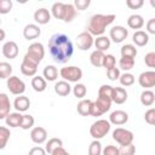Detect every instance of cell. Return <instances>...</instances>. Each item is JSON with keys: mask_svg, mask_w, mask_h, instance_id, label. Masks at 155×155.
<instances>
[{"mask_svg": "<svg viewBox=\"0 0 155 155\" xmlns=\"http://www.w3.org/2000/svg\"><path fill=\"white\" fill-rule=\"evenodd\" d=\"M93 41H94L93 36H92L87 30H85V31L80 33V34L76 36L75 44H76V46H78L79 50H81V51H87V50H90V48L93 46Z\"/></svg>", "mask_w": 155, "mask_h": 155, "instance_id": "cell-9", "label": "cell"}, {"mask_svg": "<svg viewBox=\"0 0 155 155\" xmlns=\"http://www.w3.org/2000/svg\"><path fill=\"white\" fill-rule=\"evenodd\" d=\"M51 13L54 18L62 19L64 13V2H54L51 7Z\"/></svg>", "mask_w": 155, "mask_h": 155, "instance_id": "cell-34", "label": "cell"}, {"mask_svg": "<svg viewBox=\"0 0 155 155\" xmlns=\"http://www.w3.org/2000/svg\"><path fill=\"white\" fill-rule=\"evenodd\" d=\"M34 122H35V120L30 114H24V115H22V121H21L19 127L23 130H29V128H33Z\"/></svg>", "mask_w": 155, "mask_h": 155, "instance_id": "cell-39", "label": "cell"}, {"mask_svg": "<svg viewBox=\"0 0 155 155\" xmlns=\"http://www.w3.org/2000/svg\"><path fill=\"white\" fill-rule=\"evenodd\" d=\"M21 121H22V114L18 113V111L10 113V114L6 116V119H5L6 125L10 126V127H19Z\"/></svg>", "mask_w": 155, "mask_h": 155, "instance_id": "cell-26", "label": "cell"}, {"mask_svg": "<svg viewBox=\"0 0 155 155\" xmlns=\"http://www.w3.org/2000/svg\"><path fill=\"white\" fill-rule=\"evenodd\" d=\"M132 41L136 44V46L143 47L149 42V35L147 31L143 30H136L133 36H132Z\"/></svg>", "mask_w": 155, "mask_h": 155, "instance_id": "cell-21", "label": "cell"}, {"mask_svg": "<svg viewBox=\"0 0 155 155\" xmlns=\"http://www.w3.org/2000/svg\"><path fill=\"white\" fill-rule=\"evenodd\" d=\"M103 58H104V52L102 51H98V50H94L91 54H90V62L93 67L96 68H99L102 67L103 64Z\"/></svg>", "mask_w": 155, "mask_h": 155, "instance_id": "cell-32", "label": "cell"}, {"mask_svg": "<svg viewBox=\"0 0 155 155\" xmlns=\"http://www.w3.org/2000/svg\"><path fill=\"white\" fill-rule=\"evenodd\" d=\"M11 0H0V15H6L12 10Z\"/></svg>", "mask_w": 155, "mask_h": 155, "instance_id": "cell-45", "label": "cell"}, {"mask_svg": "<svg viewBox=\"0 0 155 155\" xmlns=\"http://www.w3.org/2000/svg\"><path fill=\"white\" fill-rule=\"evenodd\" d=\"M127 25L131 29H140L144 25V19L140 15H131L127 19Z\"/></svg>", "mask_w": 155, "mask_h": 155, "instance_id": "cell-27", "label": "cell"}, {"mask_svg": "<svg viewBox=\"0 0 155 155\" xmlns=\"http://www.w3.org/2000/svg\"><path fill=\"white\" fill-rule=\"evenodd\" d=\"M138 84L145 90L154 87L155 86V71L149 70V71L140 73L138 76Z\"/></svg>", "mask_w": 155, "mask_h": 155, "instance_id": "cell-11", "label": "cell"}, {"mask_svg": "<svg viewBox=\"0 0 155 155\" xmlns=\"http://www.w3.org/2000/svg\"><path fill=\"white\" fill-rule=\"evenodd\" d=\"M90 4H91V1H90V0H75L73 5H74L75 10L84 11V10H86V8L90 6Z\"/></svg>", "mask_w": 155, "mask_h": 155, "instance_id": "cell-47", "label": "cell"}, {"mask_svg": "<svg viewBox=\"0 0 155 155\" xmlns=\"http://www.w3.org/2000/svg\"><path fill=\"white\" fill-rule=\"evenodd\" d=\"M128 36V30L122 25H115L109 30V39L115 44H120Z\"/></svg>", "mask_w": 155, "mask_h": 155, "instance_id": "cell-10", "label": "cell"}, {"mask_svg": "<svg viewBox=\"0 0 155 155\" xmlns=\"http://www.w3.org/2000/svg\"><path fill=\"white\" fill-rule=\"evenodd\" d=\"M102 155H119V148L115 145H107L102 149Z\"/></svg>", "mask_w": 155, "mask_h": 155, "instance_id": "cell-49", "label": "cell"}, {"mask_svg": "<svg viewBox=\"0 0 155 155\" xmlns=\"http://www.w3.org/2000/svg\"><path fill=\"white\" fill-rule=\"evenodd\" d=\"M61 78H63L64 81L68 82H79L82 78V70L79 67L75 65H69V67H63L59 70Z\"/></svg>", "mask_w": 155, "mask_h": 155, "instance_id": "cell-4", "label": "cell"}, {"mask_svg": "<svg viewBox=\"0 0 155 155\" xmlns=\"http://www.w3.org/2000/svg\"><path fill=\"white\" fill-rule=\"evenodd\" d=\"M108 121L110 124H113V125H116V126L125 125L128 121V114L126 111H124V110H115V111H113L110 114Z\"/></svg>", "mask_w": 155, "mask_h": 155, "instance_id": "cell-15", "label": "cell"}, {"mask_svg": "<svg viewBox=\"0 0 155 155\" xmlns=\"http://www.w3.org/2000/svg\"><path fill=\"white\" fill-rule=\"evenodd\" d=\"M34 21L38 23V24H47L50 21H51V13L47 8H38L35 12H34Z\"/></svg>", "mask_w": 155, "mask_h": 155, "instance_id": "cell-18", "label": "cell"}, {"mask_svg": "<svg viewBox=\"0 0 155 155\" xmlns=\"http://www.w3.org/2000/svg\"><path fill=\"white\" fill-rule=\"evenodd\" d=\"M46 154L47 153L45 151L44 148H41V147H34V148H31L29 150V154L28 155H46Z\"/></svg>", "mask_w": 155, "mask_h": 155, "instance_id": "cell-52", "label": "cell"}, {"mask_svg": "<svg viewBox=\"0 0 155 155\" xmlns=\"http://www.w3.org/2000/svg\"><path fill=\"white\" fill-rule=\"evenodd\" d=\"M140 103L143 104V105H145V107H150V105H153L154 104V102H155V94H154V92L153 91H150V90H144L142 93H140Z\"/></svg>", "mask_w": 155, "mask_h": 155, "instance_id": "cell-31", "label": "cell"}, {"mask_svg": "<svg viewBox=\"0 0 155 155\" xmlns=\"http://www.w3.org/2000/svg\"><path fill=\"white\" fill-rule=\"evenodd\" d=\"M91 107H92L91 99H81L76 105V110L81 116H88L91 114Z\"/></svg>", "mask_w": 155, "mask_h": 155, "instance_id": "cell-23", "label": "cell"}, {"mask_svg": "<svg viewBox=\"0 0 155 155\" xmlns=\"http://www.w3.org/2000/svg\"><path fill=\"white\" fill-rule=\"evenodd\" d=\"M116 16L115 15H101L96 13L90 18L88 25H87V31L92 36H101L104 34L105 29L108 25H110L115 21Z\"/></svg>", "mask_w": 155, "mask_h": 155, "instance_id": "cell-2", "label": "cell"}, {"mask_svg": "<svg viewBox=\"0 0 155 155\" xmlns=\"http://www.w3.org/2000/svg\"><path fill=\"white\" fill-rule=\"evenodd\" d=\"M71 91H73V93H74V96L76 97V98H84L85 96H86V93H87V88H86V86L84 85V84H79V82H76V85L71 88Z\"/></svg>", "mask_w": 155, "mask_h": 155, "instance_id": "cell-41", "label": "cell"}, {"mask_svg": "<svg viewBox=\"0 0 155 155\" xmlns=\"http://www.w3.org/2000/svg\"><path fill=\"white\" fill-rule=\"evenodd\" d=\"M102 144L99 140L93 139L88 145V155H102Z\"/></svg>", "mask_w": 155, "mask_h": 155, "instance_id": "cell-40", "label": "cell"}, {"mask_svg": "<svg viewBox=\"0 0 155 155\" xmlns=\"http://www.w3.org/2000/svg\"><path fill=\"white\" fill-rule=\"evenodd\" d=\"M5 36H6V33H5V30L0 28V41H4V40H5Z\"/></svg>", "mask_w": 155, "mask_h": 155, "instance_id": "cell-55", "label": "cell"}, {"mask_svg": "<svg viewBox=\"0 0 155 155\" xmlns=\"http://www.w3.org/2000/svg\"><path fill=\"white\" fill-rule=\"evenodd\" d=\"M0 24H1V19H0Z\"/></svg>", "mask_w": 155, "mask_h": 155, "instance_id": "cell-56", "label": "cell"}, {"mask_svg": "<svg viewBox=\"0 0 155 155\" xmlns=\"http://www.w3.org/2000/svg\"><path fill=\"white\" fill-rule=\"evenodd\" d=\"M31 87L36 92H44L46 90V87H47V82H46V80L42 76L35 75L31 79Z\"/></svg>", "mask_w": 155, "mask_h": 155, "instance_id": "cell-28", "label": "cell"}, {"mask_svg": "<svg viewBox=\"0 0 155 155\" xmlns=\"http://www.w3.org/2000/svg\"><path fill=\"white\" fill-rule=\"evenodd\" d=\"M61 147H63V142H62V139L53 137V138L48 139V142L46 143V145H45V151L48 153V154L51 155V153H52L53 150H56L57 148H61Z\"/></svg>", "mask_w": 155, "mask_h": 155, "instance_id": "cell-33", "label": "cell"}, {"mask_svg": "<svg viewBox=\"0 0 155 155\" xmlns=\"http://www.w3.org/2000/svg\"><path fill=\"white\" fill-rule=\"evenodd\" d=\"M147 31L149 34H155V18H150L147 22Z\"/></svg>", "mask_w": 155, "mask_h": 155, "instance_id": "cell-53", "label": "cell"}, {"mask_svg": "<svg viewBox=\"0 0 155 155\" xmlns=\"http://www.w3.org/2000/svg\"><path fill=\"white\" fill-rule=\"evenodd\" d=\"M136 153V147L133 143L127 144V145H121L119 148V155H134Z\"/></svg>", "mask_w": 155, "mask_h": 155, "instance_id": "cell-44", "label": "cell"}, {"mask_svg": "<svg viewBox=\"0 0 155 155\" xmlns=\"http://www.w3.org/2000/svg\"><path fill=\"white\" fill-rule=\"evenodd\" d=\"M30 107V101L28 97L21 94V96H17L15 102H13V108L16 109V111L18 113H22V111H27Z\"/></svg>", "mask_w": 155, "mask_h": 155, "instance_id": "cell-19", "label": "cell"}, {"mask_svg": "<svg viewBox=\"0 0 155 155\" xmlns=\"http://www.w3.org/2000/svg\"><path fill=\"white\" fill-rule=\"evenodd\" d=\"M133 67H134V59L133 58H126V57H121L120 58V61H119V69H121L125 73H127Z\"/></svg>", "mask_w": 155, "mask_h": 155, "instance_id": "cell-35", "label": "cell"}, {"mask_svg": "<svg viewBox=\"0 0 155 155\" xmlns=\"http://www.w3.org/2000/svg\"><path fill=\"white\" fill-rule=\"evenodd\" d=\"M144 120L145 122H148L149 125H155V109L150 108L149 110L145 111L144 114Z\"/></svg>", "mask_w": 155, "mask_h": 155, "instance_id": "cell-46", "label": "cell"}, {"mask_svg": "<svg viewBox=\"0 0 155 155\" xmlns=\"http://www.w3.org/2000/svg\"><path fill=\"white\" fill-rule=\"evenodd\" d=\"M127 101V92L124 87H113L111 102L116 104H122Z\"/></svg>", "mask_w": 155, "mask_h": 155, "instance_id": "cell-20", "label": "cell"}, {"mask_svg": "<svg viewBox=\"0 0 155 155\" xmlns=\"http://www.w3.org/2000/svg\"><path fill=\"white\" fill-rule=\"evenodd\" d=\"M113 139L121 145H127V144H131L134 139V136L133 133L130 131V130H126V128H122V127H117L113 131Z\"/></svg>", "mask_w": 155, "mask_h": 155, "instance_id": "cell-7", "label": "cell"}, {"mask_svg": "<svg viewBox=\"0 0 155 155\" xmlns=\"http://www.w3.org/2000/svg\"><path fill=\"white\" fill-rule=\"evenodd\" d=\"M48 51L56 63L64 64L71 58L74 53V46L65 34L56 33L48 40Z\"/></svg>", "mask_w": 155, "mask_h": 155, "instance_id": "cell-1", "label": "cell"}, {"mask_svg": "<svg viewBox=\"0 0 155 155\" xmlns=\"http://www.w3.org/2000/svg\"><path fill=\"white\" fill-rule=\"evenodd\" d=\"M111 93H113V86L110 85H102L98 90V97L111 99Z\"/></svg>", "mask_w": 155, "mask_h": 155, "instance_id": "cell-42", "label": "cell"}, {"mask_svg": "<svg viewBox=\"0 0 155 155\" xmlns=\"http://www.w3.org/2000/svg\"><path fill=\"white\" fill-rule=\"evenodd\" d=\"M42 78L46 81H56L58 78V69L54 65H46L42 71Z\"/></svg>", "mask_w": 155, "mask_h": 155, "instance_id": "cell-25", "label": "cell"}, {"mask_svg": "<svg viewBox=\"0 0 155 155\" xmlns=\"http://www.w3.org/2000/svg\"><path fill=\"white\" fill-rule=\"evenodd\" d=\"M25 56L33 61L34 63H36L39 65V63L42 61L44 56H45V48H44V45L41 42H33L29 45L28 50H27V53Z\"/></svg>", "mask_w": 155, "mask_h": 155, "instance_id": "cell-6", "label": "cell"}, {"mask_svg": "<svg viewBox=\"0 0 155 155\" xmlns=\"http://www.w3.org/2000/svg\"><path fill=\"white\" fill-rule=\"evenodd\" d=\"M51 155H70L63 147H61V148H57L56 150H53L52 153H51Z\"/></svg>", "mask_w": 155, "mask_h": 155, "instance_id": "cell-54", "label": "cell"}, {"mask_svg": "<svg viewBox=\"0 0 155 155\" xmlns=\"http://www.w3.org/2000/svg\"><path fill=\"white\" fill-rule=\"evenodd\" d=\"M41 34V29L38 24H27L23 29V36L27 40H34L36 38H39Z\"/></svg>", "mask_w": 155, "mask_h": 155, "instance_id": "cell-17", "label": "cell"}, {"mask_svg": "<svg viewBox=\"0 0 155 155\" xmlns=\"http://www.w3.org/2000/svg\"><path fill=\"white\" fill-rule=\"evenodd\" d=\"M76 16V10L74 7L73 4H64V13H63V18L62 21L65 23L71 22Z\"/></svg>", "mask_w": 155, "mask_h": 155, "instance_id": "cell-29", "label": "cell"}, {"mask_svg": "<svg viewBox=\"0 0 155 155\" xmlns=\"http://www.w3.org/2000/svg\"><path fill=\"white\" fill-rule=\"evenodd\" d=\"M12 65L7 62H1L0 63V79H8L12 76Z\"/></svg>", "mask_w": 155, "mask_h": 155, "instance_id": "cell-36", "label": "cell"}, {"mask_svg": "<svg viewBox=\"0 0 155 155\" xmlns=\"http://www.w3.org/2000/svg\"><path fill=\"white\" fill-rule=\"evenodd\" d=\"M144 63L149 67V68H154L155 67V52H149L145 54L144 57Z\"/></svg>", "mask_w": 155, "mask_h": 155, "instance_id": "cell-51", "label": "cell"}, {"mask_svg": "<svg viewBox=\"0 0 155 155\" xmlns=\"http://www.w3.org/2000/svg\"><path fill=\"white\" fill-rule=\"evenodd\" d=\"M93 45L96 46V50L104 52L110 47V39L104 35L97 36V39H94V41H93Z\"/></svg>", "mask_w": 155, "mask_h": 155, "instance_id": "cell-24", "label": "cell"}, {"mask_svg": "<svg viewBox=\"0 0 155 155\" xmlns=\"http://www.w3.org/2000/svg\"><path fill=\"white\" fill-rule=\"evenodd\" d=\"M10 130L5 126H0V150L4 149L7 145V142L10 139Z\"/></svg>", "mask_w": 155, "mask_h": 155, "instance_id": "cell-37", "label": "cell"}, {"mask_svg": "<svg viewBox=\"0 0 155 155\" xmlns=\"http://www.w3.org/2000/svg\"><path fill=\"white\" fill-rule=\"evenodd\" d=\"M2 54L5 58L15 59L18 56V45L12 40L6 41L2 46Z\"/></svg>", "mask_w": 155, "mask_h": 155, "instance_id": "cell-14", "label": "cell"}, {"mask_svg": "<svg viewBox=\"0 0 155 155\" xmlns=\"http://www.w3.org/2000/svg\"><path fill=\"white\" fill-rule=\"evenodd\" d=\"M120 53H121V57H126V58H136L137 56V48L134 45L132 44H126V45H122L121 46V50H120Z\"/></svg>", "mask_w": 155, "mask_h": 155, "instance_id": "cell-30", "label": "cell"}, {"mask_svg": "<svg viewBox=\"0 0 155 155\" xmlns=\"http://www.w3.org/2000/svg\"><path fill=\"white\" fill-rule=\"evenodd\" d=\"M0 63H1V62H0Z\"/></svg>", "mask_w": 155, "mask_h": 155, "instance_id": "cell-57", "label": "cell"}, {"mask_svg": "<svg viewBox=\"0 0 155 155\" xmlns=\"http://www.w3.org/2000/svg\"><path fill=\"white\" fill-rule=\"evenodd\" d=\"M102 67H104L107 70L108 69H111L114 67H116V59L113 54H104V58H103V64Z\"/></svg>", "mask_w": 155, "mask_h": 155, "instance_id": "cell-43", "label": "cell"}, {"mask_svg": "<svg viewBox=\"0 0 155 155\" xmlns=\"http://www.w3.org/2000/svg\"><path fill=\"white\" fill-rule=\"evenodd\" d=\"M21 71L25 76H35V74L38 71V64L34 63L33 61H30L27 56H24L22 64H21Z\"/></svg>", "mask_w": 155, "mask_h": 155, "instance_id": "cell-12", "label": "cell"}, {"mask_svg": "<svg viewBox=\"0 0 155 155\" xmlns=\"http://www.w3.org/2000/svg\"><path fill=\"white\" fill-rule=\"evenodd\" d=\"M107 76H108V79L111 80V81L117 80V79L120 78V69L116 68V67H114V68H111V69H108V70H107Z\"/></svg>", "mask_w": 155, "mask_h": 155, "instance_id": "cell-48", "label": "cell"}, {"mask_svg": "<svg viewBox=\"0 0 155 155\" xmlns=\"http://www.w3.org/2000/svg\"><path fill=\"white\" fill-rule=\"evenodd\" d=\"M30 139L35 144H42L47 139V131L41 126H36L30 131Z\"/></svg>", "mask_w": 155, "mask_h": 155, "instance_id": "cell-13", "label": "cell"}, {"mask_svg": "<svg viewBox=\"0 0 155 155\" xmlns=\"http://www.w3.org/2000/svg\"><path fill=\"white\" fill-rule=\"evenodd\" d=\"M6 85H7V88L10 90V92L15 96H21L25 91V84L23 82V80H21L18 76H15V75H12L7 79Z\"/></svg>", "mask_w": 155, "mask_h": 155, "instance_id": "cell-8", "label": "cell"}, {"mask_svg": "<svg viewBox=\"0 0 155 155\" xmlns=\"http://www.w3.org/2000/svg\"><path fill=\"white\" fill-rule=\"evenodd\" d=\"M110 127H111V124L108 120H104V119L97 120L91 125L90 134L93 139L99 140V139H102L103 137H105L108 134V132L110 131Z\"/></svg>", "mask_w": 155, "mask_h": 155, "instance_id": "cell-3", "label": "cell"}, {"mask_svg": "<svg viewBox=\"0 0 155 155\" xmlns=\"http://www.w3.org/2000/svg\"><path fill=\"white\" fill-rule=\"evenodd\" d=\"M134 75L133 74H131V73H124V74H120V78H119V81H120V84L122 85V86H126V87H128V86H132L133 84H134Z\"/></svg>", "mask_w": 155, "mask_h": 155, "instance_id": "cell-38", "label": "cell"}, {"mask_svg": "<svg viewBox=\"0 0 155 155\" xmlns=\"http://www.w3.org/2000/svg\"><path fill=\"white\" fill-rule=\"evenodd\" d=\"M111 99L109 98H103V97H98L94 102H92V107H91V116H101L104 113H107L110 107H111Z\"/></svg>", "mask_w": 155, "mask_h": 155, "instance_id": "cell-5", "label": "cell"}, {"mask_svg": "<svg viewBox=\"0 0 155 155\" xmlns=\"http://www.w3.org/2000/svg\"><path fill=\"white\" fill-rule=\"evenodd\" d=\"M126 5L131 10H138V8H140L144 5V1L143 0H127Z\"/></svg>", "mask_w": 155, "mask_h": 155, "instance_id": "cell-50", "label": "cell"}, {"mask_svg": "<svg viewBox=\"0 0 155 155\" xmlns=\"http://www.w3.org/2000/svg\"><path fill=\"white\" fill-rule=\"evenodd\" d=\"M53 88H54V92L58 96H62V97H65V96H68L71 92V86L69 85L68 81H64V80L57 81L54 84V87Z\"/></svg>", "mask_w": 155, "mask_h": 155, "instance_id": "cell-22", "label": "cell"}, {"mask_svg": "<svg viewBox=\"0 0 155 155\" xmlns=\"http://www.w3.org/2000/svg\"><path fill=\"white\" fill-rule=\"evenodd\" d=\"M11 110V102H10V97L1 92L0 93V120L6 119V116L10 114Z\"/></svg>", "mask_w": 155, "mask_h": 155, "instance_id": "cell-16", "label": "cell"}]
</instances>
